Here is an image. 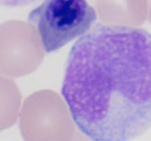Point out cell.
<instances>
[{"mask_svg": "<svg viewBox=\"0 0 151 141\" xmlns=\"http://www.w3.org/2000/svg\"><path fill=\"white\" fill-rule=\"evenodd\" d=\"M60 92L86 137H139L151 128V33L129 24H96L71 47Z\"/></svg>", "mask_w": 151, "mask_h": 141, "instance_id": "cell-1", "label": "cell"}, {"mask_svg": "<svg viewBox=\"0 0 151 141\" xmlns=\"http://www.w3.org/2000/svg\"><path fill=\"white\" fill-rule=\"evenodd\" d=\"M97 14L87 0H43L32 9L28 22L47 53L57 51L86 33Z\"/></svg>", "mask_w": 151, "mask_h": 141, "instance_id": "cell-2", "label": "cell"}, {"mask_svg": "<svg viewBox=\"0 0 151 141\" xmlns=\"http://www.w3.org/2000/svg\"><path fill=\"white\" fill-rule=\"evenodd\" d=\"M18 102L14 86L0 77V130L13 123Z\"/></svg>", "mask_w": 151, "mask_h": 141, "instance_id": "cell-3", "label": "cell"}, {"mask_svg": "<svg viewBox=\"0 0 151 141\" xmlns=\"http://www.w3.org/2000/svg\"><path fill=\"white\" fill-rule=\"evenodd\" d=\"M39 0H0V6L8 8L25 7L36 3Z\"/></svg>", "mask_w": 151, "mask_h": 141, "instance_id": "cell-4", "label": "cell"}, {"mask_svg": "<svg viewBox=\"0 0 151 141\" xmlns=\"http://www.w3.org/2000/svg\"><path fill=\"white\" fill-rule=\"evenodd\" d=\"M150 18H151V0H150Z\"/></svg>", "mask_w": 151, "mask_h": 141, "instance_id": "cell-5", "label": "cell"}]
</instances>
